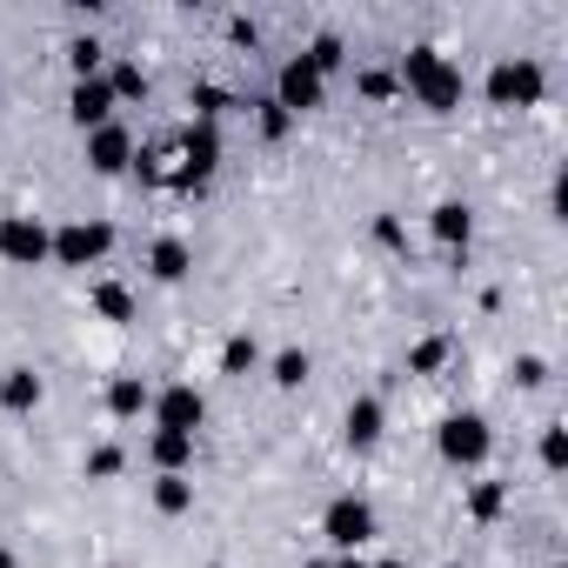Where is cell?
Returning a JSON list of instances; mask_svg holds the SVG:
<instances>
[{"mask_svg": "<svg viewBox=\"0 0 568 568\" xmlns=\"http://www.w3.org/2000/svg\"><path fill=\"white\" fill-rule=\"evenodd\" d=\"M54 254V227L34 214H0V261L8 267H41Z\"/></svg>", "mask_w": 568, "mask_h": 568, "instance_id": "1", "label": "cell"}, {"mask_svg": "<svg viewBox=\"0 0 568 568\" xmlns=\"http://www.w3.org/2000/svg\"><path fill=\"white\" fill-rule=\"evenodd\" d=\"M322 535H328L335 555H355L362 541H375V508H368L362 495H335V501L322 508Z\"/></svg>", "mask_w": 568, "mask_h": 568, "instance_id": "2", "label": "cell"}, {"mask_svg": "<svg viewBox=\"0 0 568 568\" xmlns=\"http://www.w3.org/2000/svg\"><path fill=\"white\" fill-rule=\"evenodd\" d=\"M541 88H548V74H541L528 54H515V61H495V68H488V101H495V108H535V101H541Z\"/></svg>", "mask_w": 568, "mask_h": 568, "instance_id": "3", "label": "cell"}, {"mask_svg": "<svg viewBox=\"0 0 568 568\" xmlns=\"http://www.w3.org/2000/svg\"><path fill=\"white\" fill-rule=\"evenodd\" d=\"M435 448H442V462H455V468H481L488 448H495V435H488L481 415H448V422L435 428Z\"/></svg>", "mask_w": 568, "mask_h": 568, "instance_id": "4", "label": "cell"}, {"mask_svg": "<svg viewBox=\"0 0 568 568\" xmlns=\"http://www.w3.org/2000/svg\"><path fill=\"white\" fill-rule=\"evenodd\" d=\"M108 247H114V227H108V221H68V227H54V254H48V261H61V267H94V261H108Z\"/></svg>", "mask_w": 568, "mask_h": 568, "instance_id": "5", "label": "cell"}, {"mask_svg": "<svg viewBox=\"0 0 568 568\" xmlns=\"http://www.w3.org/2000/svg\"><path fill=\"white\" fill-rule=\"evenodd\" d=\"M154 428H168V435H194L201 422H207V402H201V388L194 382H168L161 395H154Z\"/></svg>", "mask_w": 568, "mask_h": 568, "instance_id": "6", "label": "cell"}, {"mask_svg": "<svg viewBox=\"0 0 568 568\" xmlns=\"http://www.w3.org/2000/svg\"><path fill=\"white\" fill-rule=\"evenodd\" d=\"M322 94H328V81L315 74V61H308V54L281 61V74H274V101L288 108V114H308V108H322Z\"/></svg>", "mask_w": 568, "mask_h": 568, "instance_id": "7", "label": "cell"}, {"mask_svg": "<svg viewBox=\"0 0 568 568\" xmlns=\"http://www.w3.org/2000/svg\"><path fill=\"white\" fill-rule=\"evenodd\" d=\"M214 168H221V134H214L207 121H187V134H181V168H174V187H201Z\"/></svg>", "mask_w": 568, "mask_h": 568, "instance_id": "8", "label": "cell"}, {"mask_svg": "<svg viewBox=\"0 0 568 568\" xmlns=\"http://www.w3.org/2000/svg\"><path fill=\"white\" fill-rule=\"evenodd\" d=\"M68 114H74V128H81V134L108 128V121H114V88H108V74H88V81H74V94H68Z\"/></svg>", "mask_w": 568, "mask_h": 568, "instance_id": "9", "label": "cell"}, {"mask_svg": "<svg viewBox=\"0 0 568 568\" xmlns=\"http://www.w3.org/2000/svg\"><path fill=\"white\" fill-rule=\"evenodd\" d=\"M88 168H94V174H128V168H134V134H128L121 121L94 128V134H88Z\"/></svg>", "mask_w": 568, "mask_h": 568, "instance_id": "10", "label": "cell"}, {"mask_svg": "<svg viewBox=\"0 0 568 568\" xmlns=\"http://www.w3.org/2000/svg\"><path fill=\"white\" fill-rule=\"evenodd\" d=\"M382 428H388V415H382V402H375V395L348 402V422H342V435H348V448H355V455H368V448L382 442Z\"/></svg>", "mask_w": 568, "mask_h": 568, "instance_id": "11", "label": "cell"}, {"mask_svg": "<svg viewBox=\"0 0 568 568\" xmlns=\"http://www.w3.org/2000/svg\"><path fill=\"white\" fill-rule=\"evenodd\" d=\"M187 267H194V247H187L181 234H161V241L148 247V274L168 281V288H174V281H187Z\"/></svg>", "mask_w": 568, "mask_h": 568, "instance_id": "12", "label": "cell"}, {"mask_svg": "<svg viewBox=\"0 0 568 568\" xmlns=\"http://www.w3.org/2000/svg\"><path fill=\"white\" fill-rule=\"evenodd\" d=\"M415 101H422L428 114H455V108H462V68H455V61H442V68L415 88Z\"/></svg>", "mask_w": 568, "mask_h": 568, "instance_id": "13", "label": "cell"}, {"mask_svg": "<svg viewBox=\"0 0 568 568\" xmlns=\"http://www.w3.org/2000/svg\"><path fill=\"white\" fill-rule=\"evenodd\" d=\"M154 408V388L141 382V375H114L108 382V415L114 422H134V415H148Z\"/></svg>", "mask_w": 568, "mask_h": 568, "instance_id": "14", "label": "cell"}, {"mask_svg": "<svg viewBox=\"0 0 568 568\" xmlns=\"http://www.w3.org/2000/svg\"><path fill=\"white\" fill-rule=\"evenodd\" d=\"M0 408H8V415H34L41 408V375L34 368H0Z\"/></svg>", "mask_w": 568, "mask_h": 568, "instance_id": "15", "label": "cell"}, {"mask_svg": "<svg viewBox=\"0 0 568 568\" xmlns=\"http://www.w3.org/2000/svg\"><path fill=\"white\" fill-rule=\"evenodd\" d=\"M428 227H435V241H442V247H468V234H475V214H468L462 201H442V207L428 214Z\"/></svg>", "mask_w": 568, "mask_h": 568, "instance_id": "16", "label": "cell"}, {"mask_svg": "<svg viewBox=\"0 0 568 568\" xmlns=\"http://www.w3.org/2000/svg\"><path fill=\"white\" fill-rule=\"evenodd\" d=\"M148 455H154V468H161V475H181V468L194 462V435H168V428H154Z\"/></svg>", "mask_w": 568, "mask_h": 568, "instance_id": "17", "label": "cell"}, {"mask_svg": "<svg viewBox=\"0 0 568 568\" xmlns=\"http://www.w3.org/2000/svg\"><path fill=\"white\" fill-rule=\"evenodd\" d=\"M154 508L161 515H187L194 508V481L187 475H154Z\"/></svg>", "mask_w": 568, "mask_h": 568, "instance_id": "18", "label": "cell"}, {"mask_svg": "<svg viewBox=\"0 0 568 568\" xmlns=\"http://www.w3.org/2000/svg\"><path fill=\"white\" fill-rule=\"evenodd\" d=\"M508 508V481H475L468 488V521H501Z\"/></svg>", "mask_w": 568, "mask_h": 568, "instance_id": "19", "label": "cell"}, {"mask_svg": "<svg viewBox=\"0 0 568 568\" xmlns=\"http://www.w3.org/2000/svg\"><path fill=\"white\" fill-rule=\"evenodd\" d=\"M94 315L101 322H134V295L121 288V281H94Z\"/></svg>", "mask_w": 568, "mask_h": 568, "instance_id": "20", "label": "cell"}, {"mask_svg": "<svg viewBox=\"0 0 568 568\" xmlns=\"http://www.w3.org/2000/svg\"><path fill=\"white\" fill-rule=\"evenodd\" d=\"M187 108H194V121H207V128H214V121L234 108V94H227V88H214V81H201V88L187 94Z\"/></svg>", "mask_w": 568, "mask_h": 568, "instance_id": "21", "label": "cell"}, {"mask_svg": "<svg viewBox=\"0 0 568 568\" xmlns=\"http://www.w3.org/2000/svg\"><path fill=\"white\" fill-rule=\"evenodd\" d=\"M267 375H274V388H302L308 382V348H281Z\"/></svg>", "mask_w": 568, "mask_h": 568, "instance_id": "22", "label": "cell"}, {"mask_svg": "<svg viewBox=\"0 0 568 568\" xmlns=\"http://www.w3.org/2000/svg\"><path fill=\"white\" fill-rule=\"evenodd\" d=\"M442 362H448V335H428V342L408 348V375H435Z\"/></svg>", "mask_w": 568, "mask_h": 568, "instance_id": "23", "label": "cell"}, {"mask_svg": "<svg viewBox=\"0 0 568 568\" xmlns=\"http://www.w3.org/2000/svg\"><path fill=\"white\" fill-rule=\"evenodd\" d=\"M308 61H315V74L328 81V74H342V61H348V48H342V34H322L315 48H308Z\"/></svg>", "mask_w": 568, "mask_h": 568, "instance_id": "24", "label": "cell"}, {"mask_svg": "<svg viewBox=\"0 0 568 568\" xmlns=\"http://www.w3.org/2000/svg\"><path fill=\"white\" fill-rule=\"evenodd\" d=\"M108 88H114V101H141V94H148V74H141V61H121V68L108 74Z\"/></svg>", "mask_w": 568, "mask_h": 568, "instance_id": "25", "label": "cell"}, {"mask_svg": "<svg viewBox=\"0 0 568 568\" xmlns=\"http://www.w3.org/2000/svg\"><path fill=\"white\" fill-rule=\"evenodd\" d=\"M261 362V348H254V335H234L227 348H221V375H247Z\"/></svg>", "mask_w": 568, "mask_h": 568, "instance_id": "26", "label": "cell"}, {"mask_svg": "<svg viewBox=\"0 0 568 568\" xmlns=\"http://www.w3.org/2000/svg\"><path fill=\"white\" fill-rule=\"evenodd\" d=\"M68 61H74V81H88V74H101V41H94V34H81V41H68Z\"/></svg>", "mask_w": 568, "mask_h": 568, "instance_id": "27", "label": "cell"}, {"mask_svg": "<svg viewBox=\"0 0 568 568\" xmlns=\"http://www.w3.org/2000/svg\"><path fill=\"white\" fill-rule=\"evenodd\" d=\"M541 468H548V475H561V468H568V435H561V422H548V428H541Z\"/></svg>", "mask_w": 568, "mask_h": 568, "instance_id": "28", "label": "cell"}, {"mask_svg": "<svg viewBox=\"0 0 568 568\" xmlns=\"http://www.w3.org/2000/svg\"><path fill=\"white\" fill-rule=\"evenodd\" d=\"M121 462H128V455H121L114 442H101V448L88 455V481H114V475H121Z\"/></svg>", "mask_w": 568, "mask_h": 568, "instance_id": "29", "label": "cell"}, {"mask_svg": "<svg viewBox=\"0 0 568 568\" xmlns=\"http://www.w3.org/2000/svg\"><path fill=\"white\" fill-rule=\"evenodd\" d=\"M288 128H295L288 108H281V101H261V134H267V141H288Z\"/></svg>", "mask_w": 568, "mask_h": 568, "instance_id": "30", "label": "cell"}, {"mask_svg": "<svg viewBox=\"0 0 568 568\" xmlns=\"http://www.w3.org/2000/svg\"><path fill=\"white\" fill-rule=\"evenodd\" d=\"M362 94H368V101H388V94H395V74H388V68H362Z\"/></svg>", "mask_w": 568, "mask_h": 568, "instance_id": "31", "label": "cell"}, {"mask_svg": "<svg viewBox=\"0 0 568 568\" xmlns=\"http://www.w3.org/2000/svg\"><path fill=\"white\" fill-rule=\"evenodd\" d=\"M541 382H548V362L541 355H521L515 362V388H541Z\"/></svg>", "mask_w": 568, "mask_h": 568, "instance_id": "32", "label": "cell"}, {"mask_svg": "<svg viewBox=\"0 0 568 568\" xmlns=\"http://www.w3.org/2000/svg\"><path fill=\"white\" fill-rule=\"evenodd\" d=\"M375 241H382V247H402L408 234H402V221H395V214H382V221H375Z\"/></svg>", "mask_w": 568, "mask_h": 568, "instance_id": "33", "label": "cell"}, {"mask_svg": "<svg viewBox=\"0 0 568 568\" xmlns=\"http://www.w3.org/2000/svg\"><path fill=\"white\" fill-rule=\"evenodd\" d=\"M227 34H234V41H241V48H254V41H261V28H254V21H247V14H234V21H227Z\"/></svg>", "mask_w": 568, "mask_h": 568, "instance_id": "34", "label": "cell"}, {"mask_svg": "<svg viewBox=\"0 0 568 568\" xmlns=\"http://www.w3.org/2000/svg\"><path fill=\"white\" fill-rule=\"evenodd\" d=\"M328 568H368V561H362V555H335Z\"/></svg>", "mask_w": 568, "mask_h": 568, "instance_id": "35", "label": "cell"}, {"mask_svg": "<svg viewBox=\"0 0 568 568\" xmlns=\"http://www.w3.org/2000/svg\"><path fill=\"white\" fill-rule=\"evenodd\" d=\"M0 568H21V561H14V548H0Z\"/></svg>", "mask_w": 568, "mask_h": 568, "instance_id": "36", "label": "cell"}, {"mask_svg": "<svg viewBox=\"0 0 568 568\" xmlns=\"http://www.w3.org/2000/svg\"><path fill=\"white\" fill-rule=\"evenodd\" d=\"M368 568H408V561H368Z\"/></svg>", "mask_w": 568, "mask_h": 568, "instance_id": "37", "label": "cell"}, {"mask_svg": "<svg viewBox=\"0 0 568 568\" xmlns=\"http://www.w3.org/2000/svg\"><path fill=\"white\" fill-rule=\"evenodd\" d=\"M448 568H455V561H448Z\"/></svg>", "mask_w": 568, "mask_h": 568, "instance_id": "38", "label": "cell"}, {"mask_svg": "<svg viewBox=\"0 0 568 568\" xmlns=\"http://www.w3.org/2000/svg\"><path fill=\"white\" fill-rule=\"evenodd\" d=\"M555 568H561V561H555Z\"/></svg>", "mask_w": 568, "mask_h": 568, "instance_id": "39", "label": "cell"}]
</instances>
